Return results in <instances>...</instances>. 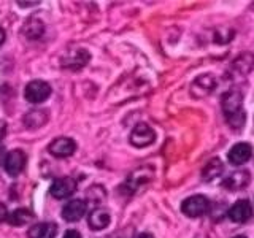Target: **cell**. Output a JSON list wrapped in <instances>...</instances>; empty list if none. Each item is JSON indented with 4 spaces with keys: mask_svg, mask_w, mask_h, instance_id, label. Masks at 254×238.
<instances>
[{
    "mask_svg": "<svg viewBox=\"0 0 254 238\" xmlns=\"http://www.w3.org/2000/svg\"><path fill=\"white\" fill-rule=\"evenodd\" d=\"M91 59V54L84 51V50H75L68 53L65 58L62 59V67L70 68V70H78L84 67L87 62Z\"/></svg>",
    "mask_w": 254,
    "mask_h": 238,
    "instance_id": "4fadbf2b",
    "label": "cell"
},
{
    "mask_svg": "<svg viewBox=\"0 0 254 238\" xmlns=\"http://www.w3.org/2000/svg\"><path fill=\"white\" fill-rule=\"evenodd\" d=\"M222 172H224V165H222V162L219 161V159L214 157V159H211V161H208V164L203 167L202 179L203 181H213L218 177H221Z\"/></svg>",
    "mask_w": 254,
    "mask_h": 238,
    "instance_id": "ffe728a7",
    "label": "cell"
},
{
    "mask_svg": "<svg viewBox=\"0 0 254 238\" xmlns=\"http://www.w3.org/2000/svg\"><path fill=\"white\" fill-rule=\"evenodd\" d=\"M43 32H45V24L42 22V19L35 18V16H30L22 26V34L32 40L40 38L43 35Z\"/></svg>",
    "mask_w": 254,
    "mask_h": 238,
    "instance_id": "e0dca14e",
    "label": "cell"
},
{
    "mask_svg": "<svg viewBox=\"0 0 254 238\" xmlns=\"http://www.w3.org/2000/svg\"><path fill=\"white\" fill-rule=\"evenodd\" d=\"M35 219V214L32 213L30 210L27 208H18L11 211L10 214H8V224H11L14 227H21V226H26L29 224V222H32Z\"/></svg>",
    "mask_w": 254,
    "mask_h": 238,
    "instance_id": "ac0fdd59",
    "label": "cell"
},
{
    "mask_svg": "<svg viewBox=\"0 0 254 238\" xmlns=\"http://www.w3.org/2000/svg\"><path fill=\"white\" fill-rule=\"evenodd\" d=\"M22 121L27 129H37V127H42L48 121V113L45 110H32L24 116Z\"/></svg>",
    "mask_w": 254,
    "mask_h": 238,
    "instance_id": "d6986e66",
    "label": "cell"
},
{
    "mask_svg": "<svg viewBox=\"0 0 254 238\" xmlns=\"http://www.w3.org/2000/svg\"><path fill=\"white\" fill-rule=\"evenodd\" d=\"M232 67H234V70L237 71V73L248 75L250 71L254 68V54L248 53V51L238 54L235 58V60L232 62Z\"/></svg>",
    "mask_w": 254,
    "mask_h": 238,
    "instance_id": "2e32d148",
    "label": "cell"
},
{
    "mask_svg": "<svg viewBox=\"0 0 254 238\" xmlns=\"http://www.w3.org/2000/svg\"><path fill=\"white\" fill-rule=\"evenodd\" d=\"M229 219L237 224H243V222L250 221L253 218V206L248 200H238L227 210Z\"/></svg>",
    "mask_w": 254,
    "mask_h": 238,
    "instance_id": "30bf717a",
    "label": "cell"
},
{
    "mask_svg": "<svg viewBox=\"0 0 254 238\" xmlns=\"http://www.w3.org/2000/svg\"><path fill=\"white\" fill-rule=\"evenodd\" d=\"M51 95V86L43 79H34L26 84L24 89V97L30 103H43Z\"/></svg>",
    "mask_w": 254,
    "mask_h": 238,
    "instance_id": "7a4b0ae2",
    "label": "cell"
},
{
    "mask_svg": "<svg viewBox=\"0 0 254 238\" xmlns=\"http://www.w3.org/2000/svg\"><path fill=\"white\" fill-rule=\"evenodd\" d=\"M129 141L135 148H145L156 141V133L146 122H138L133 127Z\"/></svg>",
    "mask_w": 254,
    "mask_h": 238,
    "instance_id": "277c9868",
    "label": "cell"
},
{
    "mask_svg": "<svg viewBox=\"0 0 254 238\" xmlns=\"http://www.w3.org/2000/svg\"><path fill=\"white\" fill-rule=\"evenodd\" d=\"M62 238H81V234H79L78 230H75V229H70V230H67L65 234H64Z\"/></svg>",
    "mask_w": 254,
    "mask_h": 238,
    "instance_id": "44dd1931",
    "label": "cell"
},
{
    "mask_svg": "<svg viewBox=\"0 0 254 238\" xmlns=\"http://www.w3.org/2000/svg\"><path fill=\"white\" fill-rule=\"evenodd\" d=\"M133 238H154L151 234H146V232H141V234H137Z\"/></svg>",
    "mask_w": 254,
    "mask_h": 238,
    "instance_id": "484cf974",
    "label": "cell"
},
{
    "mask_svg": "<svg viewBox=\"0 0 254 238\" xmlns=\"http://www.w3.org/2000/svg\"><path fill=\"white\" fill-rule=\"evenodd\" d=\"M19 6H35L38 5V2H18Z\"/></svg>",
    "mask_w": 254,
    "mask_h": 238,
    "instance_id": "4316f807",
    "label": "cell"
},
{
    "mask_svg": "<svg viewBox=\"0 0 254 238\" xmlns=\"http://www.w3.org/2000/svg\"><path fill=\"white\" fill-rule=\"evenodd\" d=\"M58 235V226L54 222H40L27 230L29 238H54Z\"/></svg>",
    "mask_w": 254,
    "mask_h": 238,
    "instance_id": "5bb4252c",
    "label": "cell"
},
{
    "mask_svg": "<svg viewBox=\"0 0 254 238\" xmlns=\"http://www.w3.org/2000/svg\"><path fill=\"white\" fill-rule=\"evenodd\" d=\"M26 162H27L26 154H24L21 149H14L11 153L6 154L3 165H5L6 173L10 175V177H18L19 173H22L24 167H26Z\"/></svg>",
    "mask_w": 254,
    "mask_h": 238,
    "instance_id": "ba28073f",
    "label": "cell"
},
{
    "mask_svg": "<svg viewBox=\"0 0 254 238\" xmlns=\"http://www.w3.org/2000/svg\"><path fill=\"white\" fill-rule=\"evenodd\" d=\"M251 182V173L248 170H237L232 172L229 177L222 181V186L227 190H232V192H237V190L246 189Z\"/></svg>",
    "mask_w": 254,
    "mask_h": 238,
    "instance_id": "52a82bcc",
    "label": "cell"
},
{
    "mask_svg": "<svg viewBox=\"0 0 254 238\" xmlns=\"http://www.w3.org/2000/svg\"><path fill=\"white\" fill-rule=\"evenodd\" d=\"M76 190V181L70 177H62L54 179V182L51 184V195L58 200H62V198H68L70 195H73Z\"/></svg>",
    "mask_w": 254,
    "mask_h": 238,
    "instance_id": "8992f818",
    "label": "cell"
},
{
    "mask_svg": "<svg viewBox=\"0 0 254 238\" xmlns=\"http://www.w3.org/2000/svg\"><path fill=\"white\" fill-rule=\"evenodd\" d=\"M214 87H216V78L210 73L200 75L190 84V95L195 99H203L214 91Z\"/></svg>",
    "mask_w": 254,
    "mask_h": 238,
    "instance_id": "5b68a950",
    "label": "cell"
},
{
    "mask_svg": "<svg viewBox=\"0 0 254 238\" xmlns=\"http://www.w3.org/2000/svg\"><path fill=\"white\" fill-rule=\"evenodd\" d=\"M5 38H6V34H5V30L0 27V46H2L5 43Z\"/></svg>",
    "mask_w": 254,
    "mask_h": 238,
    "instance_id": "d4e9b609",
    "label": "cell"
},
{
    "mask_svg": "<svg viewBox=\"0 0 254 238\" xmlns=\"http://www.w3.org/2000/svg\"><path fill=\"white\" fill-rule=\"evenodd\" d=\"M5 157H6V153H5V146L0 145V164L5 162Z\"/></svg>",
    "mask_w": 254,
    "mask_h": 238,
    "instance_id": "cb8c5ba5",
    "label": "cell"
},
{
    "mask_svg": "<svg viewBox=\"0 0 254 238\" xmlns=\"http://www.w3.org/2000/svg\"><path fill=\"white\" fill-rule=\"evenodd\" d=\"M5 135H6V122L0 121V141L5 138ZM0 145H2V143H0Z\"/></svg>",
    "mask_w": 254,
    "mask_h": 238,
    "instance_id": "603a6c76",
    "label": "cell"
},
{
    "mask_svg": "<svg viewBox=\"0 0 254 238\" xmlns=\"http://www.w3.org/2000/svg\"><path fill=\"white\" fill-rule=\"evenodd\" d=\"M235 238H246V237H243V235H238V237H235Z\"/></svg>",
    "mask_w": 254,
    "mask_h": 238,
    "instance_id": "83f0119b",
    "label": "cell"
},
{
    "mask_svg": "<svg viewBox=\"0 0 254 238\" xmlns=\"http://www.w3.org/2000/svg\"><path fill=\"white\" fill-rule=\"evenodd\" d=\"M86 208H87V205L84 200H81V198H73V200L67 202L65 206L62 208V218L67 222H76L86 214Z\"/></svg>",
    "mask_w": 254,
    "mask_h": 238,
    "instance_id": "7c38bea8",
    "label": "cell"
},
{
    "mask_svg": "<svg viewBox=\"0 0 254 238\" xmlns=\"http://www.w3.org/2000/svg\"><path fill=\"white\" fill-rule=\"evenodd\" d=\"M251 157H253V146L250 145V143H245V141L234 145L232 149H230L229 154H227L229 162L235 167L246 164Z\"/></svg>",
    "mask_w": 254,
    "mask_h": 238,
    "instance_id": "8fae6325",
    "label": "cell"
},
{
    "mask_svg": "<svg viewBox=\"0 0 254 238\" xmlns=\"http://www.w3.org/2000/svg\"><path fill=\"white\" fill-rule=\"evenodd\" d=\"M110 213L103 208H94L89 213V218H87V224L92 230H103L105 227H108L110 224Z\"/></svg>",
    "mask_w": 254,
    "mask_h": 238,
    "instance_id": "9a60e30c",
    "label": "cell"
},
{
    "mask_svg": "<svg viewBox=\"0 0 254 238\" xmlns=\"http://www.w3.org/2000/svg\"><path fill=\"white\" fill-rule=\"evenodd\" d=\"M181 211L185 213L188 218H200L205 213L210 211V202L205 195L188 197L186 200L181 203Z\"/></svg>",
    "mask_w": 254,
    "mask_h": 238,
    "instance_id": "6da1fadb",
    "label": "cell"
},
{
    "mask_svg": "<svg viewBox=\"0 0 254 238\" xmlns=\"http://www.w3.org/2000/svg\"><path fill=\"white\" fill-rule=\"evenodd\" d=\"M8 219V210H6V206L0 202V222H3Z\"/></svg>",
    "mask_w": 254,
    "mask_h": 238,
    "instance_id": "7402d4cb",
    "label": "cell"
},
{
    "mask_svg": "<svg viewBox=\"0 0 254 238\" xmlns=\"http://www.w3.org/2000/svg\"><path fill=\"white\" fill-rule=\"evenodd\" d=\"M48 151L54 157H70L76 151V141L68 137H59L50 143Z\"/></svg>",
    "mask_w": 254,
    "mask_h": 238,
    "instance_id": "9c48e42d",
    "label": "cell"
},
{
    "mask_svg": "<svg viewBox=\"0 0 254 238\" xmlns=\"http://www.w3.org/2000/svg\"><path fill=\"white\" fill-rule=\"evenodd\" d=\"M221 107L224 111L226 118H232L243 111V94L238 89H230L222 94L221 99Z\"/></svg>",
    "mask_w": 254,
    "mask_h": 238,
    "instance_id": "3957f363",
    "label": "cell"
}]
</instances>
